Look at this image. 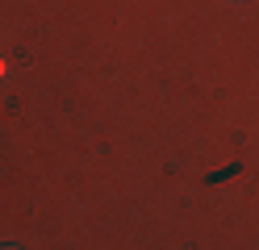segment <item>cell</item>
<instances>
[{
    "mask_svg": "<svg viewBox=\"0 0 259 250\" xmlns=\"http://www.w3.org/2000/svg\"><path fill=\"white\" fill-rule=\"evenodd\" d=\"M0 250H21V246H0Z\"/></svg>",
    "mask_w": 259,
    "mask_h": 250,
    "instance_id": "obj_1",
    "label": "cell"
},
{
    "mask_svg": "<svg viewBox=\"0 0 259 250\" xmlns=\"http://www.w3.org/2000/svg\"><path fill=\"white\" fill-rule=\"evenodd\" d=\"M0 75H5V63H0Z\"/></svg>",
    "mask_w": 259,
    "mask_h": 250,
    "instance_id": "obj_2",
    "label": "cell"
}]
</instances>
